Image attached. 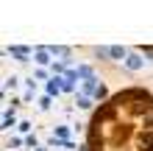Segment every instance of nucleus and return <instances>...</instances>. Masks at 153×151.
I'll return each instance as SVG.
<instances>
[{"label":"nucleus","mask_w":153,"mask_h":151,"mask_svg":"<svg viewBox=\"0 0 153 151\" xmlns=\"http://www.w3.org/2000/svg\"><path fill=\"white\" fill-rule=\"evenodd\" d=\"M86 151H153V92L123 87L89 118Z\"/></svg>","instance_id":"1"},{"label":"nucleus","mask_w":153,"mask_h":151,"mask_svg":"<svg viewBox=\"0 0 153 151\" xmlns=\"http://www.w3.org/2000/svg\"><path fill=\"white\" fill-rule=\"evenodd\" d=\"M95 53L100 59H114V62H125L128 59V50L120 48V45H111V48H95Z\"/></svg>","instance_id":"2"},{"label":"nucleus","mask_w":153,"mask_h":151,"mask_svg":"<svg viewBox=\"0 0 153 151\" xmlns=\"http://www.w3.org/2000/svg\"><path fill=\"white\" fill-rule=\"evenodd\" d=\"M123 65L128 67L131 73H137V70H142V67H145V59H142V53H128V59H125Z\"/></svg>","instance_id":"3"},{"label":"nucleus","mask_w":153,"mask_h":151,"mask_svg":"<svg viewBox=\"0 0 153 151\" xmlns=\"http://www.w3.org/2000/svg\"><path fill=\"white\" fill-rule=\"evenodd\" d=\"M97 90H100V81H97L95 76H92V78H86V81L81 84V95H86V98H89V95H95Z\"/></svg>","instance_id":"4"},{"label":"nucleus","mask_w":153,"mask_h":151,"mask_svg":"<svg viewBox=\"0 0 153 151\" xmlns=\"http://www.w3.org/2000/svg\"><path fill=\"white\" fill-rule=\"evenodd\" d=\"M8 53H11L17 62H25V59H28V53H31V48H25V45H11V48H8Z\"/></svg>","instance_id":"5"},{"label":"nucleus","mask_w":153,"mask_h":151,"mask_svg":"<svg viewBox=\"0 0 153 151\" xmlns=\"http://www.w3.org/2000/svg\"><path fill=\"white\" fill-rule=\"evenodd\" d=\"M45 90H48V95H59V92H61V76H53Z\"/></svg>","instance_id":"6"},{"label":"nucleus","mask_w":153,"mask_h":151,"mask_svg":"<svg viewBox=\"0 0 153 151\" xmlns=\"http://www.w3.org/2000/svg\"><path fill=\"white\" fill-rule=\"evenodd\" d=\"M75 104H78V109H92V101H89L86 95H78ZM92 112H95V109H92Z\"/></svg>","instance_id":"7"},{"label":"nucleus","mask_w":153,"mask_h":151,"mask_svg":"<svg viewBox=\"0 0 153 151\" xmlns=\"http://www.w3.org/2000/svg\"><path fill=\"white\" fill-rule=\"evenodd\" d=\"M75 73H78V78H84V81H86V78H92V67H89V65H81Z\"/></svg>","instance_id":"8"},{"label":"nucleus","mask_w":153,"mask_h":151,"mask_svg":"<svg viewBox=\"0 0 153 151\" xmlns=\"http://www.w3.org/2000/svg\"><path fill=\"white\" fill-rule=\"evenodd\" d=\"M14 120H17V118H14V112H8V109H6V112H3V129L14 126Z\"/></svg>","instance_id":"9"},{"label":"nucleus","mask_w":153,"mask_h":151,"mask_svg":"<svg viewBox=\"0 0 153 151\" xmlns=\"http://www.w3.org/2000/svg\"><path fill=\"white\" fill-rule=\"evenodd\" d=\"M39 106H42V109H48V106H50V95H45V98L39 101Z\"/></svg>","instance_id":"10"},{"label":"nucleus","mask_w":153,"mask_h":151,"mask_svg":"<svg viewBox=\"0 0 153 151\" xmlns=\"http://www.w3.org/2000/svg\"><path fill=\"white\" fill-rule=\"evenodd\" d=\"M142 53H145V56H153V48H150V45H145V48H142Z\"/></svg>","instance_id":"11"}]
</instances>
